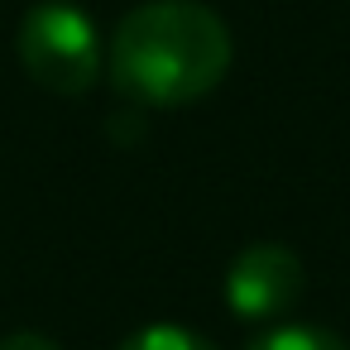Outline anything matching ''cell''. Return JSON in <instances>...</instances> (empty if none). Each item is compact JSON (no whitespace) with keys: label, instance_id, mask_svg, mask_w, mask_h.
I'll return each mask as SVG.
<instances>
[{"label":"cell","instance_id":"cell-1","mask_svg":"<svg viewBox=\"0 0 350 350\" xmlns=\"http://www.w3.org/2000/svg\"><path fill=\"white\" fill-rule=\"evenodd\" d=\"M230 58V29L202 0H144L111 34V82L149 111L211 96L226 82Z\"/></svg>","mask_w":350,"mask_h":350},{"label":"cell","instance_id":"cell-5","mask_svg":"<svg viewBox=\"0 0 350 350\" xmlns=\"http://www.w3.org/2000/svg\"><path fill=\"white\" fill-rule=\"evenodd\" d=\"M120 350H216V345H211L202 331H192V326L154 321V326H139L135 336H125Z\"/></svg>","mask_w":350,"mask_h":350},{"label":"cell","instance_id":"cell-4","mask_svg":"<svg viewBox=\"0 0 350 350\" xmlns=\"http://www.w3.org/2000/svg\"><path fill=\"white\" fill-rule=\"evenodd\" d=\"M245 350H350L345 336H336L331 326H312V321H278L269 331H259Z\"/></svg>","mask_w":350,"mask_h":350},{"label":"cell","instance_id":"cell-3","mask_svg":"<svg viewBox=\"0 0 350 350\" xmlns=\"http://www.w3.org/2000/svg\"><path fill=\"white\" fill-rule=\"evenodd\" d=\"M307 293V269L297 259V250L278 245V240H259L245 245L230 269H226V307L240 321H283Z\"/></svg>","mask_w":350,"mask_h":350},{"label":"cell","instance_id":"cell-6","mask_svg":"<svg viewBox=\"0 0 350 350\" xmlns=\"http://www.w3.org/2000/svg\"><path fill=\"white\" fill-rule=\"evenodd\" d=\"M0 350H63V345L53 336H44V331H15V336L0 340Z\"/></svg>","mask_w":350,"mask_h":350},{"label":"cell","instance_id":"cell-2","mask_svg":"<svg viewBox=\"0 0 350 350\" xmlns=\"http://www.w3.org/2000/svg\"><path fill=\"white\" fill-rule=\"evenodd\" d=\"M20 63L34 87L53 96H82L101 77V34L72 0H39L20 20Z\"/></svg>","mask_w":350,"mask_h":350}]
</instances>
